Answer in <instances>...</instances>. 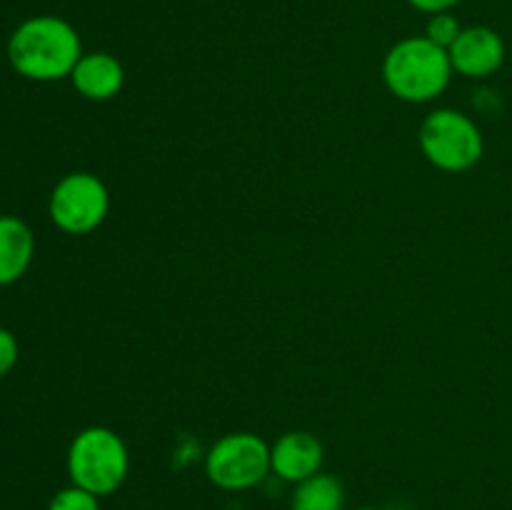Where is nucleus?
Here are the masks:
<instances>
[{
	"label": "nucleus",
	"mask_w": 512,
	"mask_h": 510,
	"mask_svg": "<svg viewBox=\"0 0 512 510\" xmlns=\"http://www.w3.org/2000/svg\"><path fill=\"white\" fill-rule=\"evenodd\" d=\"M83 58V43L73 25L58 15H33L13 30L8 60L13 70L35 83L70 78Z\"/></svg>",
	"instance_id": "f257e3e1"
},
{
	"label": "nucleus",
	"mask_w": 512,
	"mask_h": 510,
	"mask_svg": "<svg viewBox=\"0 0 512 510\" xmlns=\"http://www.w3.org/2000/svg\"><path fill=\"white\" fill-rule=\"evenodd\" d=\"M290 510H345L343 483L335 475L320 470L313 478L295 485Z\"/></svg>",
	"instance_id": "9b49d317"
},
{
	"label": "nucleus",
	"mask_w": 512,
	"mask_h": 510,
	"mask_svg": "<svg viewBox=\"0 0 512 510\" xmlns=\"http://www.w3.org/2000/svg\"><path fill=\"white\" fill-rule=\"evenodd\" d=\"M463 33V25L455 18L453 10H445V13H435L428 18V25H425V38L433 40L435 45L448 50L450 45L458 40V35Z\"/></svg>",
	"instance_id": "f8f14e48"
},
{
	"label": "nucleus",
	"mask_w": 512,
	"mask_h": 510,
	"mask_svg": "<svg viewBox=\"0 0 512 510\" xmlns=\"http://www.w3.org/2000/svg\"><path fill=\"white\" fill-rule=\"evenodd\" d=\"M408 3L413 5L415 10H420V13L435 15V13H445V10H453L455 5L463 3V0H408Z\"/></svg>",
	"instance_id": "2eb2a0df"
},
{
	"label": "nucleus",
	"mask_w": 512,
	"mask_h": 510,
	"mask_svg": "<svg viewBox=\"0 0 512 510\" xmlns=\"http://www.w3.org/2000/svg\"><path fill=\"white\" fill-rule=\"evenodd\" d=\"M418 145L425 160L443 173H465L485 153L483 130L463 110L435 108L418 128Z\"/></svg>",
	"instance_id": "20e7f679"
},
{
	"label": "nucleus",
	"mask_w": 512,
	"mask_h": 510,
	"mask_svg": "<svg viewBox=\"0 0 512 510\" xmlns=\"http://www.w3.org/2000/svg\"><path fill=\"white\" fill-rule=\"evenodd\" d=\"M453 70L463 78L483 80L498 73L508 58V48L498 30L488 25H468L448 48Z\"/></svg>",
	"instance_id": "0eeeda50"
},
{
	"label": "nucleus",
	"mask_w": 512,
	"mask_h": 510,
	"mask_svg": "<svg viewBox=\"0 0 512 510\" xmlns=\"http://www.w3.org/2000/svg\"><path fill=\"white\" fill-rule=\"evenodd\" d=\"M15 363H18V340L8 328H0V378H5Z\"/></svg>",
	"instance_id": "4468645a"
},
{
	"label": "nucleus",
	"mask_w": 512,
	"mask_h": 510,
	"mask_svg": "<svg viewBox=\"0 0 512 510\" xmlns=\"http://www.w3.org/2000/svg\"><path fill=\"white\" fill-rule=\"evenodd\" d=\"M205 475L225 493H245L265 483L270 473V443L255 433H228L205 453Z\"/></svg>",
	"instance_id": "39448f33"
},
{
	"label": "nucleus",
	"mask_w": 512,
	"mask_h": 510,
	"mask_svg": "<svg viewBox=\"0 0 512 510\" xmlns=\"http://www.w3.org/2000/svg\"><path fill=\"white\" fill-rule=\"evenodd\" d=\"M453 63L448 50L425 35L398 40L383 58V83L405 103H433L453 80Z\"/></svg>",
	"instance_id": "f03ea898"
},
{
	"label": "nucleus",
	"mask_w": 512,
	"mask_h": 510,
	"mask_svg": "<svg viewBox=\"0 0 512 510\" xmlns=\"http://www.w3.org/2000/svg\"><path fill=\"white\" fill-rule=\"evenodd\" d=\"M353 510H383V508H375V505H360V508H353Z\"/></svg>",
	"instance_id": "dca6fc26"
},
{
	"label": "nucleus",
	"mask_w": 512,
	"mask_h": 510,
	"mask_svg": "<svg viewBox=\"0 0 512 510\" xmlns=\"http://www.w3.org/2000/svg\"><path fill=\"white\" fill-rule=\"evenodd\" d=\"M65 465L70 483L105 498L118 493L128 480L130 450L113 428L90 425L70 440Z\"/></svg>",
	"instance_id": "7ed1b4c3"
},
{
	"label": "nucleus",
	"mask_w": 512,
	"mask_h": 510,
	"mask_svg": "<svg viewBox=\"0 0 512 510\" xmlns=\"http://www.w3.org/2000/svg\"><path fill=\"white\" fill-rule=\"evenodd\" d=\"M70 83L83 95L85 100L105 103L113 100L125 85V68L115 55L95 50V53H83L78 65L70 73Z\"/></svg>",
	"instance_id": "1a4fd4ad"
},
{
	"label": "nucleus",
	"mask_w": 512,
	"mask_h": 510,
	"mask_svg": "<svg viewBox=\"0 0 512 510\" xmlns=\"http://www.w3.org/2000/svg\"><path fill=\"white\" fill-rule=\"evenodd\" d=\"M33 255L35 235L30 225L15 215H0V288L23 278Z\"/></svg>",
	"instance_id": "9d476101"
},
{
	"label": "nucleus",
	"mask_w": 512,
	"mask_h": 510,
	"mask_svg": "<svg viewBox=\"0 0 512 510\" xmlns=\"http://www.w3.org/2000/svg\"><path fill=\"white\" fill-rule=\"evenodd\" d=\"M48 510H100V498L70 483L50 498Z\"/></svg>",
	"instance_id": "ddd939ff"
},
{
	"label": "nucleus",
	"mask_w": 512,
	"mask_h": 510,
	"mask_svg": "<svg viewBox=\"0 0 512 510\" xmlns=\"http://www.w3.org/2000/svg\"><path fill=\"white\" fill-rule=\"evenodd\" d=\"M110 210V193L93 173H68L55 183L48 200L50 220L68 235H88L105 223Z\"/></svg>",
	"instance_id": "423d86ee"
},
{
	"label": "nucleus",
	"mask_w": 512,
	"mask_h": 510,
	"mask_svg": "<svg viewBox=\"0 0 512 510\" xmlns=\"http://www.w3.org/2000/svg\"><path fill=\"white\" fill-rule=\"evenodd\" d=\"M323 460V443L308 430H288L270 443V473L283 483L298 485L313 478L323 468Z\"/></svg>",
	"instance_id": "6e6552de"
}]
</instances>
